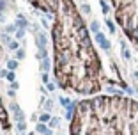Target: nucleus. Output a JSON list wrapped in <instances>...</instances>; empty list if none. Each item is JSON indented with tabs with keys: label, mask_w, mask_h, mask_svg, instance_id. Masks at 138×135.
<instances>
[{
	"label": "nucleus",
	"mask_w": 138,
	"mask_h": 135,
	"mask_svg": "<svg viewBox=\"0 0 138 135\" xmlns=\"http://www.w3.org/2000/svg\"><path fill=\"white\" fill-rule=\"evenodd\" d=\"M35 41H37V48L39 50H46V34L37 32L35 34Z\"/></svg>",
	"instance_id": "f257e3e1"
},
{
	"label": "nucleus",
	"mask_w": 138,
	"mask_h": 135,
	"mask_svg": "<svg viewBox=\"0 0 138 135\" xmlns=\"http://www.w3.org/2000/svg\"><path fill=\"white\" fill-rule=\"evenodd\" d=\"M16 27H18V29H27V27H29V21L25 20L23 14H18V18H16Z\"/></svg>",
	"instance_id": "f03ea898"
},
{
	"label": "nucleus",
	"mask_w": 138,
	"mask_h": 135,
	"mask_svg": "<svg viewBox=\"0 0 138 135\" xmlns=\"http://www.w3.org/2000/svg\"><path fill=\"white\" fill-rule=\"evenodd\" d=\"M120 48H122V57H124L126 61H129V59H131V52H129V48H128V44H126L124 41H120Z\"/></svg>",
	"instance_id": "7ed1b4c3"
},
{
	"label": "nucleus",
	"mask_w": 138,
	"mask_h": 135,
	"mask_svg": "<svg viewBox=\"0 0 138 135\" xmlns=\"http://www.w3.org/2000/svg\"><path fill=\"white\" fill-rule=\"evenodd\" d=\"M99 5H101V11H103V14H108V13H110V5L106 4V0H99Z\"/></svg>",
	"instance_id": "20e7f679"
},
{
	"label": "nucleus",
	"mask_w": 138,
	"mask_h": 135,
	"mask_svg": "<svg viewBox=\"0 0 138 135\" xmlns=\"http://www.w3.org/2000/svg\"><path fill=\"white\" fill-rule=\"evenodd\" d=\"M41 69H43V73H46V71L50 69V61H48V57L41 61Z\"/></svg>",
	"instance_id": "39448f33"
},
{
	"label": "nucleus",
	"mask_w": 138,
	"mask_h": 135,
	"mask_svg": "<svg viewBox=\"0 0 138 135\" xmlns=\"http://www.w3.org/2000/svg\"><path fill=\"white\" fill-rule=\"evenodd\" d=\"M48 121H51V116L46 112V114H41V117H39V123H48Z\"/></svg>",
	"instance_id": "423d86ee"
},
{
	"label": "nucleus",
	"mask_w": 138,
	"mask_h": 135,
	"mask_svg": "<svg viewBox=\"0 0 138 135\" xmlns=\"http://www.w3.org/2000/svg\"><path fill=\"white\" fill-rule=\"evenodd\" d=\"M89 29H90V30H92L94 34H98V32H99V21H92Z\"/></svg>",
	"instance_id": "0eeeda50"
},
{
	"label": "nucleus",
	"mask_w": 138,
	"mask_h": 135,
	"mask_svg": "<svg viewBox=\"0 0 138 135\" xmlns=\"http://www.w3.org/2000/svg\"><path fill=\"white\" fill-rule=\"evenodd\" d=\"M106 27H108L110 34H115V23H113L112 20H106Z\"/></svg>",
	"instance_id": "6e6552de"
},
{
	"label": "nucleus",
	"mask_w": 138,
	"mask_h": 135,
	"mask_svg": "<svg viewBox=\"0 0 138 135\" xmlns=\"http://www.w3.org/2000/svg\"><path fill=\"white\" fill-rule=\"evenodd\" d=\"M14 117H16V121H25V116H23V112H21V108L14 112Z\"/></svg>",
	"instance_id": "1a4fd4ad"
},
{
	"label": "nucleus",
	"mask_w": 138,
	"mask_h": 135,
	"mask_svg": "<svg viewBox=\"0 0 138 135\" xmlns=\"http://www.w3.org/2000/svg\"><path fill=\"white\" fill-rule=\"evenodd\" d=\"M37 132H39V133H46V132H48V126H46L44 123H39V125H37Z\"/></svg>",
	"instance_id": "9d476101"
},
{
	"label": "nucleus",
	"mask_w": 138,
	"mask_h": 135,
	"mask_svg": "<svg viewBox=\"0 0 138 135\" xmlns=\"http://www.w3.org/2000/svg\"><path fill=\"white\" fill-rule=\"evenodd\" d=\"M16 30H18L16 25H7L5 27V34H12V32H16Z\"/></svg>",
	"instance_id": "9b49d317"
},
{
	"label": "nucleus",
	"mask_w": 138,
	"mask_h": 135,
	"mask_svg": "<svg viewBox=\"0 0 138 135\" xmlns=\"http://www.w3.org/2000/svg\"><path fill=\"white\" fill-rule=\"evenodd\" d=\"M7 68H9L11 71H14V69L18 68V61H9V62H7Z\"/></svg>",
	"instance_id": "f8f14e48"
},
{
	"label": "nucleus",
	"mask_w": 138,
	"mask_h": 135,
	"mask_svg": "<svg viewBox=\"0 0 138 135\" xmlns=\"http://www.w3.org/2000/svg\"><path fill=\"white\" fill-rule=\"evenodd\" d=\"M7 46H9L11 50H20V44H18V41H11Z\"/></svg>",
	"instance_id": "ddd939ff"
},
{
	"label": "nucleus",
	"mask_w": 138,
	"mask_h": 135,
	"mask_svg": "<svg viewBox=\"0 0 138 135\" xmlns=\"http://www.w3.org/2000/svg\"><path fill=\"white\" fill-rule=\"evenodd\" d=\"M23 36H25V29H18L16 30V39H23Z\"/></svg>",
	"instance_id": "4468645a"
},
{
	"label": "nucleus",
	"mask_w": 138,
	"mask_h": 135,
	"mask_svg": "<svg viewBox=\"0 0 138 135\" xmlns=\"http://www.w3.org/2000/svg\"><path fill=\"white\" fill-rule=\"evenodd\" d=\"M16 57H18V59H25V50H23V48L16 50Z\"/></svg>",
	"instance_id": "2eb2a0df"
},
{
	"label": "nucleus",
	"mask_w": 138,
	"mask_h": 135,
	"mask_svg": "<svg viewBox=\"0 0 138 135\" xmlns=\"http://www.w3.org/2000/svg\"><path fill=\"white\" fill-rule=\"evenodd\" d=\"M71 103H73V101H69L67 98H60V105H62V107H66V108H67Z\"/></svg>",
	"instance_id": "dca6fc26"
},
{
	"label": "nucleus",
	"mask_w": 138,
	"mask_h": 135,
	"mask_svg": "<svg viewBox=\"0 0 138 135\" xmlns=\"http://www.w3.org/2000/svg\"><path fill=\"white\" fill-rule=\"evenodd\" d=\"M81 13H85V14H90V5L83 4V5H81Z\"/></svg>",
	"instance_id": "f3484780"
},
{
	"label": "nucleus",
	"mask_w": 138,
	"mask_h": 135,
	"mask_svg": "<svg viewBox=\"0 0 138 135\" xmlns=\"http://www.w3.org/2000/svg\"><path fill=\"white\" fill-rule=\"evenodd\" d=\"M2 41H4L5 44H9V43H11V37H9V34H2Z\"/></svg>",
	"instance_id": "a211bd4d"
},
{
	"label": "nucleus",
	"mask_w": 138,
	"mask_h": 135,
	"mask_svg": "<svg viewBox=\"0 0 138 135\" xmlns=\"http://www.w3.org/2000/svg\"><path fill=\"white\" fill-rule=\"evenodd\" d=\"M50 126H51V128L59 126V119H57V117H51V121H50Z\"/></svg>",
	"instance_id": "6ab92c4d"
},
{
	"label": "nucleus",
	"mask_w": 138,
	"mask_h": 135,
	"mask_svg": "<svg viewBox=\"0 0 138 135\" xmlns=\"http://www.w3.org/2000/svg\"><path fill=\"white\" fill-rule=\"evenodd\" d=\"M5 78H7V80H11V82H14V78H16V76H14V71H9Z\"/></svg>",
	"instance_id": "aec40b11"
},
{
	"label": "nucleus",
	"mask_w": 138,
	"mask_h": 135,
	"mask_svg": "<svg viewBox=\"0 0 138 135\" xmlns=\"http://www.w3.org/2000/svg\"><path fill=\"white\" fill-rule=\"evenodd\" d=\"M18 130L20 132H25V121H18Z\"/></svg>",
	"instance_id": "412c9836"
},
{
	"label": "nucleus",
	"mask_w": 138,
	"mask_h": 135,
	"mask_svg": "<svg viewBox=\"0 0 138 135\" xmlns=\"http://www.w3.org/2000/svg\"><path fill=\"white\" fill-rule=\"evenodd\" d=\"M9 108H11L12 112H16V110H20V107H18L16 103H11V105H9Z\"/></svg>",
	"instance_id": "4be33fe9"
},
{
	"label": "nucleus",
	"mask_w": 138,
	"mask_h": 135,
	"mask_svg": "<svg viewBox=\"0 0 138 135\" xmlns=\"http://www.w3.org/2000/svg\"><path fill=\"white\" fill-rule=\"evenodd\" d=\"M41 78H43V82H44V84H48V73H43V76H41Z\"/></svg>",
	"instance_id": "5701e85b"
},
{
	"label": "nucleus",
	"mask_w": 138,
	"mask_h": 135,
	"mask_svg": "<svg viewBox=\"0 0 138 135\" xmlns=\"http://www.w3.org/2000/svg\"><path fill=\"white\" fill-rule=\"evenodd\" d=\"M46 85H48V91H55V84H50V82H48Z\"/></svg>",
	"instance_id": "b1692460"
},
{
	"label": "nucleus",
	"mask_w": 138,
	"mask_h": 135,
	"mask_svg": "<svg viewBox=\"0 0 138 135\" xmlns=\"http://www.w3.org/2000/svg\"><path fill=\"white\" fill-rule=\"evenodd\" d=\"M51 107H53V103L48 100V101H46V110H51Z\"/></svg>",
	"instance_id": "393cba45"
},
{
	"label": "nucleus",
	"mask_w": 138,
	"mask_h": 135,
	"mask_svg": "<svg viewBox=\"0 0 138 135\" xmlns=\"http://www.w3.org/2000/svg\"><path fill=\"white\" fill-rule=\"evenodd\" d=\"M7 73H9V71H5V69H4V71H0V78H2V76H7Z\"/></svg>",
	"instance_id": "a878e982"
},
{
	"label": "nucleus",
	"mask_w": 138,
	"mask_h": 135,
	"mask_svg": "<svg viewBox=\"0 0 138 135\" xmlns=\"http://www.w3.org/2000/svg\"><path fill=\"white\" fill-rule=\"evenodd\" d=\"M133 76H135V80H138V71H135V73H133Z\"/></svg>",
	"instance_id": "bb28decb"
},
{
	"label": "nucleus",
	"mask_w": 138,
	"mask_h": 135,
	"mask_svg": "<svg viewBox=\"0 0 138 135\" xmlns=\"http://www.w3.org/2000/svg\"><path fill=\"white\" fill-rule=\"evenodd\" d=\"M44 135H53V133H51V130L48 128V132H46V133H44Z\"/></svg>",
	"instance_id": "cd10ccee"
},
{
	"label": "nucleus",
	"mask_w": 138,
	"mask_h": 135,
	"mask_svg": "<svg viewBox=\"0 0 138 135\" xmlns=\"http://www.w3.org/2000/svg\"><path fill=\"white\" fill-rule=\"evenodd\" d=\"M135 93H136V94H138V85H136V87H135Z\"/></svg>",
	"instance_id": "c85d7f7f"
}]
</instances>
